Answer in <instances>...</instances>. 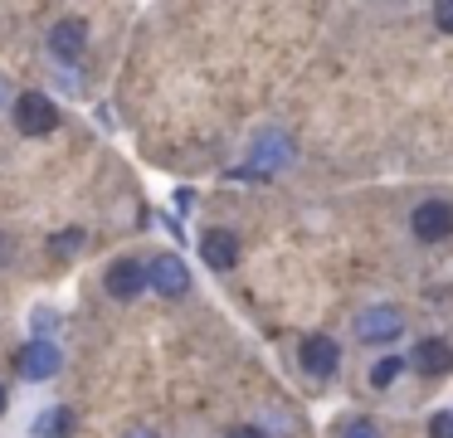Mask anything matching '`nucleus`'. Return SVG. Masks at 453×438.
I'll return each mask as SVG.
<instances>
[{"instance_id":"1a4fd4ad","label":"nucleus","mask_w":453,"mask_h":438,"mask_svg":"<svg viewBox=\"0 0 453 438\" xmlns=\"http://www.w3.org/2000/svg\"><path fill=\"white\" fill-rule=\"evenodd\" d=\"M151 288H157L161 297H180V292L190 288V273H186V263H180L176 253H161V258L151 263Z\"/></svg>"},{"instance_id":"f03ea898","label":"nucleus","mask_w":453,"mask_h":438,"mask_svg":"<svg viewBox=\"0 0 453 438\" xmlns=\"http://www.w3.org/2000/svg\"><path fill=\"white\" fill-rule=\"evenodd\" d=\"M410 229H414V239H419V243L449 239V234H453V204H449V200H424V204H414Z\"/></svg>"},{"instance_id":"9d476101","label":"nucleus","mask_w":453,"mask_h":438,"mask_svg":"<svg viewBox=\"0 0 453 438\" xmlns=\"http://www.w3.org/2000/svg\"><path fill=\"white\" fill-rule=\"evenodd\" d=\"M200 253H205V263L215 273H225V268H234V263H239V239L229 229H210L205 239H200Z\"/></svg>"},{"instance_id":"dca6fc26","label":"nucleus","mask_w":453,"mask_h":438,"mask_svg":"<svg viewBox=\"0 0 453 438\" xmlns=\"http://www.w3.org/2000/svg\"><path fill=\"white\" fill-rule=\"evenodd\" d=\"M83 243V234L73 229V234H59V239H50V253H73Z\"/></svg>"},{"instance_id":"f8f14e48","label":"nucleus","mask_w":453,"mask_h":438,"mask_svg":"<svg viewBox=\"0 0 453 438\" xmlns=\"http://www.w3.org/2000/svg\"><path fill=\"white\" fill-rule=\"evenodd\" d=\"M400 370H404V360H395V356L375 360V365H371V385H375V389H385L395 375H400Z\"/></svg>"},{"instance_id":"0eeeda50","label":"nucleus","mask_w":453,"mask_h":438,"mask_svg":"<svg viewBox=\"0 0 453 438\" xmlns=\"http://www.w3.org/2000/svg\"><path fill=\"white\" fill-rule=\"evenodd\" d=\"M297 356H303V370H307V375H317V380H326V375L342 370V346H336L332 336H307Z\"/></svg>"},{"instance_id":"39448f33","label":"nucleus","mask_w":453,"mask_h":438,"mask_svg":"<svg viewBox=\"0 0 453 438\" xmlns=\"http://www.w3.org/2000/svg\"><path fill=\"white\" fill-rule=\"evenodd\" d=\"M288 156H293V142H288L283 132H264L254 142V156H249V165L239 175H268V171H278V165H288Z\"/></svg>"},{"instance_id":"20e7f679","label":"nucleus","mask_w":453,"mask_h":438,"mask_svg":"<svg viewBox=\"0 0 453 438\" xmlns=\"http://www.w3.org/2000/svg\"><path fill=\"white\" fill-rule=\"evenodd\" d=\"M404 331V317L395 307H365L361 317H356V336L365 341V346H385V341H395Z\"/></svg>"},{"instance_id":"423d86ee","label":"nucleus","mask_w":453,"mask_h":438,"mask_svg":"<svg viewBox=\"0 0 453 438\" xmlns=\"http://www.w3.org/2000/svg\"><path fill=\"white\" fill-rule=\"evenodd\" d=\"M15 365H20L25 380H50V375H59L64 356H59L54 341H25V350L15 356Z\"/></svg>"},{"instance_id":"f3484780","label":"nucleus","mask_w":453,"mask_h":438,"mask_svg":"<svg viewBox=\"0 0 453 438\" xmlns=\"http://www.w3.org/2000/svg\"><path fill=\"white\" fill-rule=\"evenodd\" d=\"M434 25H439L443 35H453V0H443V5H434Z\"/></svg>"},{"instance_id":"7ed1b4c3","label":"nucleus","mask_w":453,"mask_h":438,"mask_svg":"<svg viewBox=\"0 0 453 438\" xmlns=\"http://www.w3.org/2000/svg\"><path fill=\"white\" fill-rule=\"evenodd\" d=\"M103 288H108V297L132 302V297H142V288H151V268H142L137 258H118L103 273Z\"/></svg>"},{"instance_id":"aec40b11","label":"nucleus","mask_w":453,"mask_h":438,"mask_svg":"<svg viewBox=\"0 0 453 438\" xmlns=\"http://www.w3.org/2000/svg\"><path fill=\"white\" fill-rule=\"evenodd\" d=\"M0 414H5V385H0Z\"/></svg>"},{"instance_id":"6e6552de","label":"nucleus","mask_w":453,"mask_h":438,"mask_svg":"<svg viewBox=\"0 0 453 438\" xmlns=\"http://www.w3.org/2000/svg\"><path fill=\"white\" fill-rule=\"evenodd\" d=\"M410 365L419 370V375L439 380V375H449V370H453V346H449L443 336H424V341H414Z\"/></svg>"},{"instance_id":"ddd939ff","label":"nucleus","mask_w":453,"mask_h":438,"mask_svg":"<svg viewBox=\"0 0 453 438\" xmlns=\"http://www.w3.org/2000/svg\"><path fill=\"white\" fill-rule=\"evenodd\" d=\"M336 438H380V428H375L371 419H346Z\"/></svg>"},{"instance_id":"6ab92c4d","label":"nucleus","mask_w":453,"mask_h":438,"mask_svg":"<svg viewBox=\"0 0 453 438\" xmlns=\"http://www.w3.org/2000/svg\"><path fill=\"white\" fill-rule=\"evenodd\" d=\"M122 438H157L151 428H132V434H122Z\"/></svg>"},{"instance_id":"4468645a","label":"nucleus","mask_w":453,"mask_h":438,"mask_svg":"<svg viewBox=\"0 0 453 438\" xmlns=\"http://www.w3.org/2000/svg\"><path fill=\"white\" fill-rule=\"evenodd\" d=\"M44 438H54V434H69V409H54V414H44V428H40Z\"/></svg>"},{"instance_id":"f257e3e1","label":"nucleus","mask_w":453,"mask_h":438,"mask_svg":"<svg viewBox=\"0 0 453 438\" xmlns=\"http://www.w3.org/2000/svg\"><path fill=\"white\" fill-rule=\"evenodd\" d=\"M15 127L25 136H50L59 127V112H54V103L44 93H25V97H15Z\"/></svg>"},{"instance_id":"a211bd4d","label":"nucleus","mask_w":453,"mask_h":438,"mask_svg":"<svg viewBox=\"0 0 453 438\" xmlns=\"http://www.w3.org/2000/svg\"><path fill=\"white\" fill-rule=\"evenodd\" d=\"M225 438H264V434H258V428L254 424H239V428H229V434Z\"/></svg>"},{"instance_id":"9b49d317","label":"nucleus","mask_w":453,"mask_h":438,"mask_svg":"<svg viewBox=\"0 0 453 438\" xmlns=\"http://www.w3.org/2000/svg\"><path fill=\"white\" fill-rule=\"evenodd\" d=\"M50 49H54V58H79L83 54V25L79 19H64V25H54L50 29Z\"/></svg>"},{"instance_id":"2eb2a0df","label":"nucleus","mask_w":453,"mask_h":438,"mask_svg":"<svg viewBox=\"0 0 453 438\" xmlns=\"http://www.w3.org/2000/svg\"><path fill=\"white\" fill-rule=\"evenodd\" d=\"M429 438H453V409H439L429 419Z\"/></svg>"}]
</instances>
